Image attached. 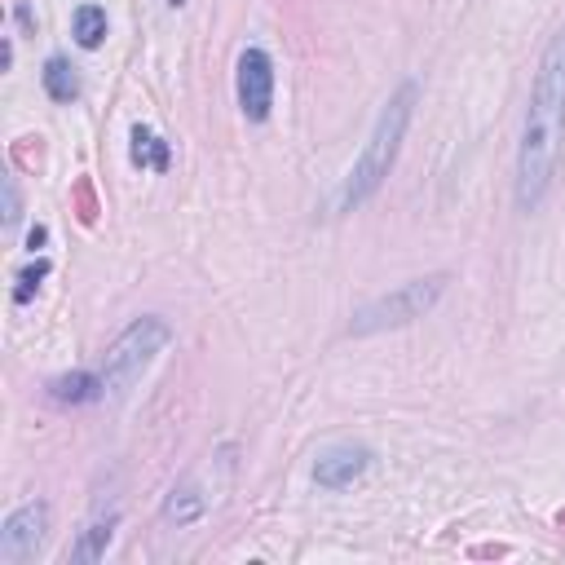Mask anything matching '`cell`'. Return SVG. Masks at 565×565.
Segmentation results:
<instances>
[{"label": "cell", "mask_w": 565, "mask_h": 565, "mask_svg": "<svg viewBox=\"0 0 565 565\" xmlns=\"http://www.w3.org/2000/svg\"><path fill=\"white\" fill-rule=\"evenodd\" d=\"M45 274H49V260H45V257H36L31 265H27V269H22V274H18V287H13V301H18V305H27V301L36 296V287H40V278H45Z\"/></svg>", "instance_id": "14"}, {"label": "cell", "mask_w": 565, "mask_h": 565, "mask_svg": "<svg viewBox=\"0 0 565 565\" xmlns=\"http://www.w3.org/2000/svg\"><path fill=\"white\" fill-rule=\"evenodd\" d=\"M561 521H565V513H561Z\"/></svg>", "instance_id": "19"}, {"label": "cell", "mask_w": 565, "mask_h": 565, "mask_svg": "<svg viewBox=\"0 0 565 565\" xmlns=\"http://www.w3.org/2000/svg\"><path fill=\"white\" fill-rule=\"evenodd\" d=\"M75 40L84 45V49H98L106 40V9L98 4H80L75 9Z\"/></svg>", "instance_id": "13"}, {"label": "cell", "mask_w": 565, "mask_h": 565, "mask_svg": "<svg viewBox=\"0 0 565 565\" xmlns=\"http://www.w3.org/2000/svg\"><path fill=\"white\" fill-rule=\"evenodd\" d=\"M0 190H4V230H13V225H18V216H22V204H18V181H13V177H4V181H0Z\"/></svg>", "instance_id": "15"}, {"label": "cell", "mask_w": 565, "mask_h": 565, "mask_svg": "<svg viewBox=\"0 0 565 565\" xmlns=\"http://www.w3.org/2000/svg\"><path fill=\"white\" fill-rule=\"evenodd\" d=\"M49 398L62 407H84V402H98L106 398L102 375H89V371H71V375H57L49 380Z\"/></svg>", "instance_id": "9"}, {"label": "cell", "mask_w": 565, "mask_h": 565, "mask_svg": "<svg viewBox=\"0 0 565 565\" xmlns=\"http://www.w3.org/2000/svg\"><path fill=\"white\" fill-rule=\"evenodd\" d=\"M40 75H45V89H49L53 102H71V98H80V75H75V66H71L66 57H49Z\"/></svg>", "instance_id": "12"}, {"label": "cell", "mask_w": 565, "mask_h": 565, "mask_svg": "<svg viewBox=\"0 0 565 565\" xmlns=\"http://www.w3.org/2000/svg\"><path fill=\"white\" fill-rule=\"evenodd\" d=\"M75 204H80V221H84V225L98 221V199H93V186H89V181H75Z\"/></svg>", "instance_id": "16"}, {"label": "cell", "mask_w": 565, "mask_h": 565, "mask_svg": "<svg viewBox=\"0 0 565 565\" xmlns=\"http://www.w3.org/2000/svg\"><path fill=\"white\" fill-rule=\"evenodd\" d=\"M565 146V31L548 40V49L539 57L534 71V89L525 106V128H521V146H516V204L521 212L548 199L557 168H561Z\"/></svg>", "instance_id": "1"}, {"label": "cell", "mask_w": 565, "mask_h": 565, "mask_svg": "<svg viewBox=\"0 0 565 565\" xmlns=\"http://www.w3.org/2000/svg\"><path fill=\"white\" fill-rule=\"evenodd\" d=\"M45 530H49V504H40V499L9 513L4 530H0V561L4 565L31 561L40 552V543H45Z\"/></svg>", "instance_id": "5"}, {"label": "cell", "mask_w": 565, "mask_h": 565, "mask_svg": "<svg viewBox=\"0 0 565 565\" xmlns=\"http://www.w3.org/2000/svg\"><path fill=\"white\" fill-rule=\"evenodd\" d=\"M212 499H216V495H207L199 477H186V481L168 495V504H163V521H168V525H190V521H199V516L212 508Z\"/></svg>", "instance_id": "8"}, {"label": "cell", "mask_w": 565, "mask_h": 565, "mask_svg": "<svg viewBox=\"0 0 565 565\" xmlns=\"http://www.w3.org/2000/svg\"><path fill=\"white\" fill-rule=\"evenodd\" d=\"M168 159H172L168 142H163V137H154L146 124H137V128H133V163H137V168H154V172H163V168H168Z\"/></svg>", "instance_id": "11"}, {"label": "cell", "mask_w": 565, "mask_h": 565, "mask_svg": "<svg viewBox=\"0 0 565 565\" xmlns=\"http://www.w3.org/2000/svg\"><path fill=\"white\" fill-rule=\"evenodd\" d=\"M415 98H419V89H415V80H407V84L389 98V106L380 110V119H375V128H371V137H366V146H362L358 163L349 168V177H345L340 190H336V204H331L336 212H354V207H362L384 186L393 159L402 151V137H407V128H411Z\"/></svg>", "instance_id": "2"}, {"label": "cell", "mask_w": 565, "mask_h": 565, "mask_svg": "<svg viewBox=\"0 0 565 565\" xmlns=\"http://www.w3.org/2000/svg\"><path fill=\"white\" fill-rule=\"evenodd\" d=\"M234 89H239V106H243V115L252 124L269 119V106H274V62H269V53L257 49V45L239 53Z\"/></svg>", "instance_id": "6"}, {"label": "cell", "mask_w": 565, "mask_h": 565, "mask_svg": "<svg viewBox=\"0 0 565 565\" xmlns=\"http://www.w3.org/2000/svg\"><path fill=\"white\" fill-rule=\"evenodd\" d=\"M9 62H13V45H9V40H4V49H0V66H4V71H9Z\"/></svg>", "instance_id": "18"}, {"label": "cell", "mask_w": 565, "mask_h": 565, "mask_svg": "<svg viewBox=\"0 0 565 565\" xmlns=\"http://www.w3.org/2000/svg\"><path fill=\"white\" fill-rule=\"evenodd\" d=\"M172 340V327L163 322V318H133L124 331H119V340L106 349L102 358V389L106 398H124L133 384H137V375L151 366V358Z\"/></svg>", "instance_id": "3"}, {"label": "cell", "mask_w": 565, "mask_h": 565, "mask_svg": "<svg viewBox=\"0 0 565 565\" xmlns=\"http://www.w3.org/2000/svg\"><path fill=\"white\" fill-rule=\"evenodd\" d=\"M366 463H371V451H366V446L340 442V446H331V451L318 455V463H313V481L327 486V490H345V486H354L362 472H366Z\"/></svg>", "instance_id": "7"}, {"label": "cell", "mask_w": 565, "mask_h": 565, "mask_svg": "<svg viewBox=\"0 0 565 565\" xmlns=\"http://www.w3.org/2000/svg\"><path fill=\"white\" fill-rule=\"evenodd\" d=\"M45 239H49V230H45V225H31V234H27V248L36 252V248H45Z\"/></svg>", "instance_id": "17"}, {"label": "cell", "mask_w": 565, "mask_h": 565, "mask_svg": "<svg viewBox=\"0 0 565 565\" xmlns=\"http://www.w3.org/2000/svg\"><path fill=\"white\" fill-rule=\"evenodd\" d=\"M115 525H119V513H106L98 521H89L84 525V534L75 539V548H71V561L75 565H93L106 557V548H110V539H115Z\"/></svg>", "instance_id": "10"}, {"label": "cell", "mask_w": 565, "mask_h": 565, "mask_svg": "<svg viewBox=\"0 0 565 565\" xmlns=\"http://www.w3.org/2000/svg\"><path fill=\"white\" fill-rule=\"evenodd\" d=\"M442 292H446V274L411 278V283H402V287H393V292L366 301V305L354 313L349 331H354V336H375V331H389V327H407V322L424 318L428 309L437 305Z\"/></svg>", "instance_id": "4"}]
</instances>
